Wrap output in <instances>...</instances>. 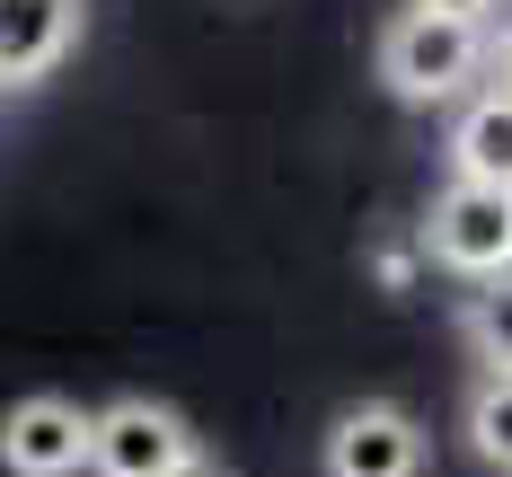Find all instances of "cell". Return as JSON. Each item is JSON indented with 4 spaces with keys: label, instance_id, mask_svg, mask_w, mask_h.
<instances>
[{
    "label": "cell",
    "instance_id": "277c9868",
    "mask_svg": "<svg viewBox=\"0 0 512 477\" xmlns=\"http://www.w3.org/2000/svg\"><path fill=\"white\" fill-rule=\"evenodd\" d=\"M0 460H9V477H71V469H89V407H71V398H27V407H9Z\"/></svg>",
    "mask_w": 512,
    "mask_h": 477
},
{
    "label": "cell",
    "instance_id": "5b68a950",
    "mask_svg": "<svg viewBox=\"0 0 512 477\" xmlns=\"http://www.w3.org/2000/svg\"><path fill=\"white\" fill-rule=\"evenodd\" d=\"M424 433L407 407H345L327 433V477H415Z\"/></svg>",
    "mask_w": 512,
    "mask_h": 477
},
{
    "label": "cell",
    "instance_id": "30bf717a",
    "mask_svg": "<svg viewBox=\"0 0 512 477\" xmlns=\"http://www.w3.org/2000/svg\"><path fill=\"white\" fill-rule=\"evenodd\" d=\"M415 9H442V18H486L495 0H415Z\"/></svg>",
    "mask_w": 512,
    "mask_h": 477
},
{
    "label": "cell",
    "instance_id": "52a82bcc",
    "mask_svg": "<svg viewBox=\"0 0 512 477\" xmlns=\"http://www.w3.org/2000/svg\"><path fill=\"white\" fill-rule=\"evenodd\" d=\"M451 168L460 177H486V186H512V89L477 98L451 133Z\"/></svg>",
    "mask_w": 512,
    "mask_h": 477
},
{
    "label": "cell",
    "instance_id": "6da1fadb",
    "mask_svg": "<svg viewBox=\"0 0 512 477\" xmlns=\"http://www.w3.org/2000/svg\"><path fill=\"white\" fill-rule=\"evenodd\" d=\"M486 62V18H442V9H407L389 36H380V80L407 106L460 98Z\"/></svg>",
    "mask_w": 512,
    "mask_h": 477
},
{
    "label": "cell",
    "instance_id": "8992f818",
    "mask_svg": "<svg viewBox=\"0 0 512 477\" xmlns=\"http://www.w3.org/2000/svg\"><path fill=\"white\" fill-rule=\"evenodd\" d=\"M80 36V0H0V89L45 80Z\"/></svg>",
    "mask_w": 512,
    "mask_h": 477
},
{
    "label": "cell",
    "instance_id": "ba28073f",
    "mask_svg": "<svg viewBox=\"0 0 512 477\" xmlns=\"http://www.w3.org/2000/svg\"><path fill=\"white\" fill-rule=\"evenodd\" d=\"M468 345L495 371H512V274H486V292L468 301Z\"/></svg>",
    "mask_w": 512,
    "mask_h": 477
},
{
    "label": "cell",
    "instance_id": "7a4b0ae2",
    "mask_svg": "<svg viewBox=\"0 0 512 477\" xmlns=\"http://www.w3.org/2000/svg\"><path fill=\"white\" fill-rule=\"evenodd\" d=\"M424 248L451 265V274H512V186H486V177H451L433 195V221H424Z\"/></svg>",
    "mask_w": 512,
    "mask_h": 477
},
{
    "label": "cell",
    "instance_id": "8fae6325",
    "mask_svg": "<svg viewBox=\"0 0 512 477\" xmlns=\"http://www.w3.org/2000/svg\"><path fill=\"white\" fill-rule=\"evenodd\" d=\"M168 477H230V469H221V460H204V451H186V460H177Z\"/></svg>",
    "mask_w": 512,
    "mask_h": 477
},
{
    "label": "cell",
    "instance_id": "7c38bea8",
    "mask_svg": "<svg viewBox=\"0 0 512 477\" xmlns=\"http://www.w3.org/2000/svg\"><path fill=\"white\" fill-rule=\"evenodd\" d=\"M495 62H504V80H512V18H504V45H495Z\"/></svg>",
    "mask_w": 512,
    "mask_h": 477
},
{
    "label": "cell",
    "instance_id": "9c48e42d",
    "mask_svg": "<svg viewBox=\"0 0 512 477\" xmlns=\"http://www.w3.org/2000/svg\"><path fill=\"white\" fill-rule=\"evenodd\" d=\"M468 442L512 469V371H486V389L468 398Z\"/></svg>",
    "mask_w": 512,
    "mask_h": 477
},
{
    "label": "cell",
    "instance_id": "3957f363",
    "mask_svg": "<svg viewBox=\"0 0 512 477\" xmlns=\"http://www.w3.org/2000/svg\"><path fill=\"white\" fill-rule=\"evenodd\" d=\"M186 451H195V433L159 398H115L89 416V469L98 477H168Z\"/></svg>",
    "mask_w": 512,
    "mask_h": 477
}]
</instances>
